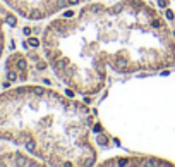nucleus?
Instances as JSON below:
<instances>
[{"mask_svg":"<svg viewBox=\"0 0 175 167\" xmlns=\"http://www.w3.org/2000/svg\"><path fill=\"white\" fill-rule=\"evenodd\" d=\"M40 45L57 79L88 96L105 90L108 69L130 76L175 66V34L146 0L84 4L74 17L50 21Z\"/></svg>","mask_w":175,"mask_h":167,"instance_id":"nucleus-1","label":"nucleus"},{"mask_svg":"<svg viewBox=\"0 0 175 167\" xmlns=\"http://www.w3.org/2000/svg\"><path fill=\"white\" fill-rule=\"evenodd\" d=\"M91 133L89 109L53 88L19 84L0 91V141L24 148L43 165L96 164Z\"/></svg>","mask_w":175,"mask_h":167,"instance_id":"nucleus-2","label":"nucleus"},{"mask_svg":"<svg viewBox=\"0 0 175 167\" xmlns=\"http://www.w3.org/2000/svg\"><path fill=\"white\" fill-rule=\"evenodd\" d=\"M17 17L26 21H45L65 9L84 5L94 0H2Z\"/></svg>","mask_w":175,"mask_h":167,"instance_id":"nucleus-3","label":"nucleus"},{"mask_svg":"<svg viewBox=\"0 0 175 167\" xmlns=\"http://www.w3.org/2000/svg\"><path fill=\"white\" fill-rule=\"evenodd\" d=\"M0 165H43V164L28 152L22 153L19 150H14L0 153Z\"/></svg>","mask_w":175,"mask_h":167,"instance_id":"nucleus-4","label":"nucleus"},{"mask_svg":"<svg viewBox=\"0 0 175 167\" xmlns=\"http://www.w3.org/2000/svg\"><path fill=\"white\" fill-rule=\"evenodd\" d=\"M16 14L7 7V5L0 0V62L4 59V54H5V45H7V33H5V26L10 24V26H16L17 21H16Z\"/></svg>","mask_w":175,"mask_h":167,"instance_id":"nucleus-5","label":"nucleus"}]
</instances>
